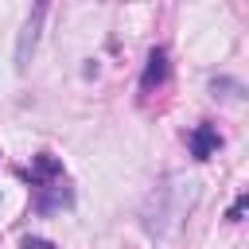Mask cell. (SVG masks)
Masks as SVG:
<instances>
[{"label":"cell","mask_w":249,"mask_h":249,"mask_svg":"<svg viewBox=\"0 0 249 249\" xmlns=\"http://www.w3.org/2000/svg\"><path fill=\"white\" fill-rule=\"evenodd\" d=\"M43 16H47V4H35L23 31H19V43H16V70H27L31 54H35V43H39V27H43Z\"/></svg>","instance_id":"1"},{"label":"cell","mask_w":249,"mask_h":249,"mask_svg":"<svg viewBox=\"0 0 249 249\" xmlns=\"http://www.w3.org/2000/svg\"><path fill=\"white\" fill-rule=\"evenodd\" d=\"M27 179H31V187H51V183H58L62 179V163L51 156V152H39L35 160H31V171H27Z\"/></svg>","instance_id":"2"},{"label":"cell","mask_w":249,"mask_h":249,"mask_svg":"<svg viewBox=\"0 0 249 249\" xmlns=\"http://www.w3.org/2000/svg\"><path fill=\"white\" fill-rule=\"evenodd\" d=\"M167 82V51L163 47H152L148 51V62H144V74H140V86L144 89H156Z\"/></svg>","instance_id":"3"},{"label":"cell","mask_w":249,"mask_h":249,"mask_svg":"<svg viewBox=\"0 0 249 249\" xmlns=\"http://www.w3.org/2000/svg\"><path fill=\"white\" fill-rule=\"evenodd\" d=\"M218 144H222V136H218L214 124H198V128L191 132V156H195V160H210V156L218 152Z\"/></svg>","instance_id":"4"},{"label":"cell","mask_w":249,"mask_h":249,"mask_svg":"<svg viewBox=\"0 0 249 249\" xmlns=\"http://www.w3.org/2000/svg\"><path fill=\"white\" fill-rule=\"evenodd\" d=\"M43 191H47V195H39V202H35L43 214H47V210H54V206H70V191H66V187L51 183V187H43Z\"/></svg>","instance_id":"5"},{"label":"cell","mask_w":249,"mask_h":249,"mask_svg":"<svg viewBox=\"0 0 249 249\" xmlns=\"http://www.w3.org/2000/svg\"><path fill=\"white\" fill-rule=\"evenodd\" d=\"M245 206H249V195H237V202L230 206V214H226V218H230V222H241V214H245Z\"/></svg>","instance_id":"6"},{"label":"cell","mask_w":249,"mask_h":249,"mask_svg":"<svg viewBox=\"0 0 249 249\" xmlns=\"http://www.w3.org/2000/svg\"><path fill=\"white\" fill-rule=\"evenodd\" d=\"M19 249H54V245H51V241H39V237H23Z\"/></svg>","instance_id":"7"}]
</instances>
